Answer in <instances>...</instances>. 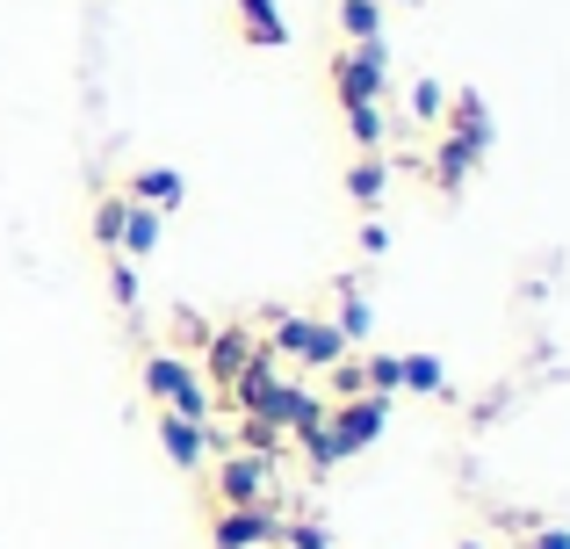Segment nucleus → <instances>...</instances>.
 Instances as JSON below:
<instances>
[{"label": "nucleus", "instance_id": "1", "mask_svg": "<svg viewBox=\"0 0 570 549\" xmlns=\"http://www.w3.org/2000/svg\"><path fill=\"white\" fill-rule=\"evenodd\" d=\"M145 391L159 398V412H174V420H195V427H209L217 420V398H209V383H203V369L181 362V354H145Z\"/></svg>", "mask_w": 570, "mask_h": 549}, {"label": "nucleus", "instance_id": "2", "mask_svg": "<svg viewBox=\"0 0 570 549\" xmlns=\"http://www.w3.org/2000/svg\"><path fill=\"white\" fill-rule=\"evenodd\" d=\"M267 354H289V362L304 369H333L347 362V333H340L333 318H296V311H267Z\"/></svg>", "mask_w": 570, "mask_h": 549}, {"label": "nucleus", "instance_id": "3", "mask_svg": "<svg viewBox=\"0 0 570 549\" xmlns=\"http://www.w3.org/2000/svg\"><path fill=\"white\" fill-rule=\"evenodd\" d=\"M333 95H340V109H347V101H383L390 95V43L383 37L354 43V51H333Z\"/></svg>", "mask_w": 570, "mask_h": 549}, {"label": "nucleus", "instance_id": "4", "mask_svg": "<svg viewBox=\"0 0 570 549\" xmlns=\"http://www.w3.org/2000/svg\"><path fill=\"white\" fill-rule=\"evenodd\" d=\"M217 499L224 507H275V463L261 455H217Z\"/></svg>", "mask_w": 570, "mask_h": 549}, {"label": "nucleus", "instance_id": "5", "mask_svg": "<svg viewBox=\"0 0 570 549\" xmlns=\"http://www.w3.org/2000/svg\"><path fill=\"white\" fill-rule=\"evenodd\" d=\"M383 427H390V398H340V405L325 412V434L347 455H362L368 441H383Z\"/></svg>", "mask_w": 570, "mask_h": 549}, {"label": "nucleus", "instance_id": "6", "mask_svg": "<svg viewBox=\"0 0 570 549\" xmlns=\"http://www.w3.org/2000/svg\"><path fill=\"white\" fill-rule=\"evenodd\" d=\"M275 536H282L275 507H224V513H209V542L217 549H267Z\"/></svg>", "mask_w": 570, "mask_h": 549}, {"label": "nucleus", "instance_id": "7", "mask_svg": "<svg viewBox=\"0 0 570 549\" xmlns=\"http://www.w3.org/2000/svg\"><path fill=\"white\" fill-rule=\"evenodd\" d=\"M217 427V420H209ZM209 427H195V420H174V412H159V449H167V463L181 470V478H195V470L209 463Z\"/></svg>", "mask_w": 570, "mask_h": 549}, {"label": "nucleus", "instance_id": "8", "mask_svg": "<svg viewBox=\"0 0 570 549\" xmlns=\"http://www.w3.org/2000/svg\"><path fill=\"white\" fill-rule=\"evenodd\" d=\"M253 347H261V340H253L246 325H217V333L203 340V369H209V376L224 383V391H232V376H238V369L253 362ZM209 376H203V383H209Z\"/></svg>", "mask_w": 570, "mask_h": 549}, {"label": "nucleus", "instance_id": "9", "mask_svg": "<svg viewBox=\"0 0 570 549\" xmlns=\"http://www.w3.org/2000/svg\"><path fill=\"white\" fill-rule=\"evenodd\" d=\"M441 124H448V138H455V145H470L476 159L491 153V109H484V95H455Z\"/></svg>", "mask_w": 570, "mask_h": 549}, {"label": "nucleus", "instance_id": "10", "mask_svg": "<svg viewBox=\"0 0 570 549\" xmlns=\"http://www.w3.org/2000/svg\"><path fill=\"white\" fill-rule=\"evenodd\" d=\"M238 37H246L253 51H282V43H289V22H282L275 0H238Z\"/></svg>", "mask_w": 570, "mask_h": 549}, {"label": "nucleus", "instance_id": "11", "mask_svg": "<svg viewBox=\"0 0 570 549\" xmlns=\"http://www.w3.org/2000/svg\"><path fill=\"white\" fill-rule=\"evenodd\" d=\"M181 196H188V182L174 167H138L130 174V203H145V210H181Z\"/></svg>", "mask_w": 570, "mask_h": 549}, {"label": "nucleus", "instance_id": "12", "mask_svg": "<svg viewBox=\"0 0 570 549\" xmlns=\"http://www.w3.org/2000/svg\"><path fill=\"white\" fill-rule=\"evenodd\" d=\"M426 174H433L441 196H455V188L476 174V153H470V145H455V138H441V145H433V159H426Z\"/></svg>", "mask_w": 570, "mask_h": 549}, {"label": "nucleus", "instance_id": "13", "mask_svg": "<svg viewBox=\"0 0 570 549\" xmlns=\"http://www.w3.org/2000/svg\"><path fill=\"white\" fill-rule=\"evenodd\" d=\"M383 188H390V159H383V153H362V159L347 167V196L362 203V210H376Z\"/></svg>", "mask_w": 570, "mask_h": 549}, {"label": "nucleus", "instance_id": "14", "mask_svg": "<svg viewBox=\"0 0 570 549\" xmlns=\"http://www.w3.org/2000/svg\"><path fill=\"white\" fill-rule=\"evenodd\" d=\"M153 254H159V210L130 203V217H124V261H153Z\"/></svg>", "mask_w": 570, "mask_h": 549}, {"label": "nucleus", "instance_id": "15", "mask_svg": "<svg viewBox=\"0 0 570 549\" xmlns=\"http://www.w3.org/2000/svg\"><path fill=\"white\" fill-rule=\"evenodd\" d=\"M404 362V391H419V398H448V369L433 362V354H397Z\"/></svg>", "mask_w": 570, "mask_h": 549}, {"label": "nucleus", "instance_id": "16", "mask_svg": "<svg viewBox=\"0 0 570 549\" xmlns=\"http://www.w3.org/2000/svg\"><path fill=\"white\" fill-rule=\"evenodd\" d=\"M347 138H354V153H376L383 145V101H347Z\"/></svg>", "mask_w": 570, "mask_h": 549}, {"label": "nucleus", "instance_id": "17", "mask_svg": "<svg viewBox=\"0 0 570 549\" xmlns=\"http://www.w3.org/2000/svg\"><path fill=\"white\" fill-rule=\"evenodd\" d=\"M124 217H130L124 196H101L95 203V246H101V254H124Z\"/></svg>", "mask_w": 570, "mask_h": 549}, {"label": "nucleus", "instance_id": "18", "mask_svg": "<svg viewBox=\"0 0 570 549\" xmlns=\"http://www.w3.org/2000/svg\"><path fill=\"white\" fill-rule=\"evenodd\" d=\"M282 449H289V434L267 420H246L238 427V455H261V463H282Z\"/></svg>", "mask_w": 570, "mask_h": 549}, {"label": "nucleus", "instance_id": "19", "mask_svg": "<svg viewBox=\"0 0 570 549\" xmlns=\"http://www.w3.org/2000/svg\"><path fill=\"white\" fill-rule=\"evenodd\" d=\"M304 441V463H311V478H333L340 463H347V449H340L333 434H325V427H311V434H296Z\"/></svg>", "mask_w": 570, "mask_h": 549}, {"label": "nucleus", "instance_id": "20", "mask_svg": "<svg viewBox=\"0 0 570 549\" xmlns=\"http://www.w3.org/2000/svg\"><path fill=\"white\" fill-rule=\"evenodd\" d=\"M340 29H347L354 43L383 37V0H340Z\"/></svg>", "mask_w": 570, "mask_h": 549}, {"label": "nucleus", "instance_id": "21", "mask_svg": "<svg viewBox=\"0 0 570 549\" xmlns=\"http://www.w3.org/2000/svg\"><path fill=\"white\" fill-rule=\"evenodd\" d=\"M333 325H340L347 340H368V296H362V282H354V275L340 282V318H333Z\"/></svg>", "mask_w": 570, "mask_h": 549}, {"label": "nucleus", "instance_id": "22", "mask_svg": "<svg viewBox=\"0 0 570 549\" xmlns=\"http://www.w3.org/2000/svg\"><path fill=\"white\" fill-rule=\"evenodd\" d=\"M362 376H368V398H397L404 391V362H397V354H368Z\"/></svg>", "mask_w": 570, "mask_h": 549}, {"label": "nucleus", "instance_id": "23", "mask_svg": "<svg viewBox=\"0 0 570 549\" xmlns=\"http://www.w3.org/2000/svg\"><path fill=\"white\" fill-rule=\"evenodd\" d=\"M275 549H333V528L325 521H282Z\"/></svg>", "mask_w": 570, "mask_h": 549}, {"label": "nucleus", "instance_id": "24", "mask_svg": "<svg viewBox=\"0 0 570 549\" xmlns=\"http://www.w3.org/2000/svg\"><path fill=\"white\" fill-rule=\"evenodd\" d=\"M109 296H116L124 311H138V296H145V275H138V261H116V268H109Z\"/></svg>", "mask_w": 570, "mask_h": 549}, {"label": "nucleus", "instance_id": "25", "mask_svg": "<svg viewBox=\"0 0 570 549\" xmlns=\"http://www.w3.org/2000/svg\"><path fill=\"white\" fill-rule=\"evenodd\" d=\"M412 116H419V124H441V116H448L441 80H412Z\"/></svg>", "mask_w": 570, "mask_h": 549}, {"label": "nucleus", "instance_id": "26", "mask_svg": "<svg viewBox=\"0 0 570 549\" xmlns=\"http://www.w3.org/2000/svg\"><path fill=\"white\" fill-rule=\"evenodd\" d=\"M325 376H333V391H340V398H368V376H362V362H333ZM340 398H333V405H340Z\"/></svg>", "mask_w": 570, "mask_h": 549}, {"label": "nucleus", "instance_id": "27", "mask_svg": "<svg viewBox=\"0 0 570 549\" xmlns=\"http://www.w3.org/2000/svg\"><path fill=\"white\" fill-rule=\"evenodd\" d=\"M362 254H390V232L376 225V217H368V225H362Z\"/></svg>", "mask_w": 570, "mask_h": 549}, {"label": "nucleus", "instance_id": "28", "mask_svg": "<svg viewBox=\"0 0 570 549\" xmlns=\"http://www.w3.org/2000/svg\"><path fill=\"white\" fill-rule=\"evenodd\" d=\"M534 549H570V528H542V536H534Z\"/></svg>", "mask_w": 570, "mask_h": 549}, {"label": "nucleus", "instance_id": "29", "mask_svg": "<svg viewBox=\"0 0 570 549\" xmlns=\"http://www.w3.org/2000/svg\"><path fill=\"white\" fill-rule=\"evenodd\" d=\"M383 8H390V0H383ZM397 8H419V0H397Z\"/></svg>", "mask_w": 570, "mask_h": 549}, {"label": "nucleus", "instance_id": "30", "mask_svg": "<svg viewBox=\"0 0 570 549\" xmlns=\"http://www.w3.org/2000/svg\"><path fill=\"white\" fill-rule=\"evenodd\" d=\"M462 549H484V542H462Z\"/></svg>", "mask_w": 570, "mask_h": 549}]
</instances>
